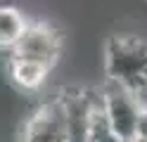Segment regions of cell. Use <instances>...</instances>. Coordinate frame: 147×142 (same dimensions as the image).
I'll return each mask as SVG.
<instances>
[{
  "label": "cell",
  "instance_id": "obj_7",
  "mask_svg": "<svg viewBox=\"0 0 147 142\" xmlns=\"http://www.w3.org/2000/svg\"><path fill=\"white\" fill-rule=\"evenodd\" d=\"M29 26L31 22L26 19L22 9H17L14 5H3V9H0V47L5 52L14 50L17 43L29 31Z\"/></svg>",
  "mask_w": 147,
  "mask_h": 142
},
{
  "label": "cell",
  "instance_id": "obj_6",
  "mask_svg": "<svg viewBox=\"0 0 147 142\" xmlns=\"http://www.w3.org/2000/svg\"><path fill=\"white\" fill-rule=\"evenodd\" d=\"M7 73H10V81L22 92H38L48 83L52 66L43 64V62H33V59L7 57Z\"/></svg>",
  "mask_w": 147,
  "mask_h": 142
},
{
  "label": "cell",
  "instance_id": "obj_8",
  "mask_svg": "<svg viewBox=\"0 0 147 142\" xmlns=\"http://www.w3.org/2000/svg\"><path fill=\"white\" fill-rule=\"evenodd\" d=\"M138 137H145L147 140V102L142 104L140 118H138Z\"/></svg>",
  "mask_w": 147,
  "mask_h": 142
},
{
  "label": "cell",
  "instance_id": "obj_9",
  "mask_svg": "<svg viewBox=\"0 0 147 142\" xmlns=\"http://www.w3.org/2000/svg\"><path fill=\"white\" fill-rule=\"evenodd\" d=\"M128 142H147V140H145V137H138V135H135L133 140H128Z\"/></svg>",
  "mask_w": 147,
  "mask_h": 142
},
{
  "label": "cell",
  "instance_id": "obj_3",
  "mask_svg": "<svg viewBox=\"0 0 147 142\" xmlns=\"http://www.w3.org/2000/svg\"><path fill=\"white\" fill-rule=\"evenodd\" d=\"M64 107V118H67V133L69 142H90L93 123L102 109V95L95 88H81L71 85L57 92Z\"/></svg>",
  "mask_w": 147,
  "mask_h": 142
},
{
  "label": "cell",
  "instance_id": "obj_2",
  "mask_svg": "<svg viewBox=\"0 0 147 142\" xmlns=\"http://www.w3.org/2000/svg\"><path fill=\"white\" fill-rule=\"evenodd\" d=\"M100 95H102V114L112 133L121 142L133 140L138 135V118L145 100L131 88L109 81H105V85L100 88Z\"/></svg>",
  "mask_w": 147,
  "mask_h": 142
},
{
  "label": "cell",
  "instance_id": "obj_4",
  "mask_svg": "<svg viewBox=\"0 0 147 142\" xmlns=\"http://www.w3.org/2000/svg\"><path fill=\"white\" fill-rule=\"evenodd\" d=\"M19 142H69L64 107L57 92L26 116L19 133Z\"/></svg>",
  "mask_w": 147,
  "mask_h": 142
},
{
  "label": "cell",
  "instance_id": "obj_5",
  "mask_svg": "<svg viewBox=\"0 0 147 142\" xmlns=\"http://www.w3.org/2000/svg\"><path fill=\"white\" fill-rule=\"evenodd\" d=\"M64 50V38L50 22H31L29 31L17 43L14 50L7 52V57H19V59H33L43 62L48 66H57Z\"/></svg>",
  "mask_w": 147,
  "mask_h": 142
},
{
  "label": "cell",
  "instance_id": "obj_1",
  "mask_svg": "<svg viewBox=\"0 0 147 142\" xmlns=\"http://www.w3.org/2000/svg\"><path fill=\"white\" fill-rule=\"evenodd\" d=\"M105 81L147 95V40L135 33H112L102 47ZM147 102V100H145Z\"/></svg>",
  "mask_w": 147,
  "mask_h": 142
}]
</instances>
